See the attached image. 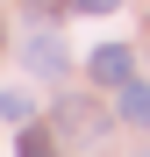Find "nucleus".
<instances>
[{
    "label": "nucleus",
    "mask_w": 150,
    "mask_h": 157,
    "mask_svg": "<svg viewBox=\"0 0 150 157\" xmlns=\"http://www.w3.org/2000/svg\"><path fill=\"white\" fill-rule=\"evenodd\" d=\"M86 78H93L100 93L129 86V78H136V50H129V43H100V50H86Z\"/></svg>",
    "instance_id": "f257e3e1"
},
{
    "label": "nucleus",
    "mask_w": 150,
    "mask_h": 157,
    "mask_svg": "<svg viewBox=\"0 0 150 157\" xmlns=\"http://www.w3.org/2000/svg\"><path fill=\"white\" fill-rule=\"evenodd\" d=\"M57 136H71V143H100V136H107V114H100V100L64 93V100H57Z\"/></svg>",
    "instance_id": "f03ea898"
},
{
    "label": "nucleus",
    "mask_w": 150,
    "mask_h": 157,
    "mask_svg": "<svg viewBox=\"0 0 150 157\" xmlns=\"http://www.w3.org/2000/svg\"><path fill=\"white\" fill-rule=\"evenodd\" d=\"M21 57H29V71H43V78H64V71H71V57H64V43L50 36V29H36L29 43H21Z\"/></svg>",
    "instance_id": "7ed1b4c3"
},
{
    "label": "nucleus",
    "mask_w": 150,
    "mask_h": 157,
    "mask_svg": "<svg viewBox=\"0 0 150 157\" xmlns=\"http://www.w3.org/2000/svg\"><path fill=\"white\" fill-rule=\"evenodd\" d=\"M114 114H121V121H136V128H150V86H143V78L114 86Z\"/></svg>",
    "instance_id": "20e7f679"
},
{
    "label": "nucleus",
    "mask_w": 150,
    "mask_h": 157,
    "mask_svg": "<svg viewBox=\"0 0 150 157\" xmlns=\"http://www.w3.org/2000/svg\"><path fill=\"white\" fill-rule=\"evenodd\" d=\"M21 157H57V128H36V121H21Z\"/></svg>",
    "instance_id": "39448f33"
},
{
    "label": "nucleus",
    "mask_w": 150,
    "mask_h": 157,
    "mask_svg": "<svg viewBox=\"0 0 150 157\" xmlns=\"http://www.w3.org/2000/svg\"><path fill=\"white\" fill-rule=\"evenodd\" d=\"M0 114H7L14 128H21V121H36V107H29V93H0Z\"/></svg>",
    "instance_id": "423d86ee"
},
{
    "label": "nucleus",
    "mask_w": 150,
    "mask_h": 157,
    "mask_svg": "<svg viewBox=\"0 0 150 157\" xmlns=\"http://www.w3.org/2000/svg\"><path fill=\"white\" fill-rule=\"evenodd\" d=\"M71 7H79V14H114L121 0H71Z\"/></svg>",
    "instance_id": "0eeeda50"
},
{
    "label": "nucleus",
    "mask_w": 150,
    "mask_h": 157,
    "mask_svg": "<svg viewBox=\"0 0 150 157\" xmlns=\"http://www.w3.org/2000/svg\"><path fill=\"white\" fill-rule=\"evenodd\" d=\"M0 43H7V21H0Z\"/></svg>",
    "instance_id": "6e6552de"
}]
</instances>
